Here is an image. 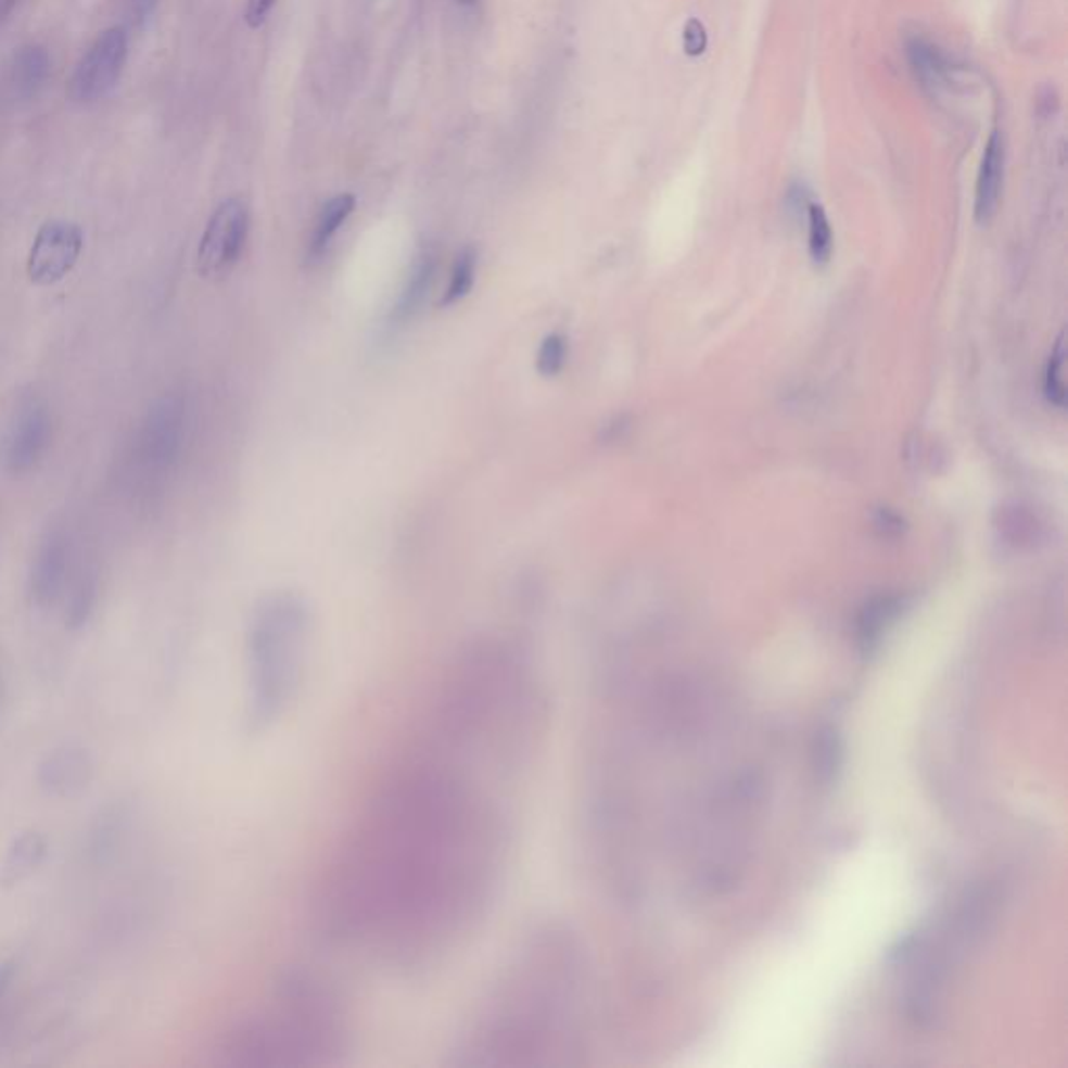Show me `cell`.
Instances as JSON below:
<instances>
[{"label":"cell","instance_id":"28","mask_svg":"<svg viewBox=\"0 0 1068 1068\" xmlns=\"http://www.w3.org/2000/svg\"><path fill=\"white\" fill-rule=\"evenodd\" d=\"M160 0H128V11L130 20L138 27H144L155 15Z\"/></svg>","mask_w":1068,"mask_h":1068},{"label":"cell","instance_id":"18","mask_svg":"<svg viewBox=\"0 0 1068 1068\" xmlns=\"http://www.w3.org/2000/svg\"><path fill=\"white\" fill-rule=\"evenodd\" d=\"M904 601L900 597H877L860 612L857 639L864 651L873 649L881 639L887 626L900 615Z\"/></svg>","mask_w":1068,"mask_h":1068},{"label":"cell","instance_id":"22","mask_svg":"<svg viewBox=\"0 0 1068 1068\" xmlns=\"http://www.w3.org/2000/svg\"><path fill=\"white\" fill-rule=\"evenodd\" d=\"M568 339L563 334H547L536 351V372L545 378L560 376L568 361Z\"/></svg>","mask_w":1068,"mask_h":1068},{"label":"cell","instance_id":"23","mask_svg":"<svg viewBox=\"0 0 1068 1068\" xmlns=\"http://www.w3.org/2000/svg\"><path fill=\"white\" fill-rule=\"evenodd\" d=\"M1065 359H1067V351H1065V343L1060 341L1058 347L1054 351V355L1050 357V364H1047V370H1045V380H1043L1045 397H1047L1050 403H1054L1058 407H1065L1067 405Z\"/></svg>","mask_w":1068,"mask_h":1068},{"label":"cell","instance_id":"8","mask_svg":"<svg viewBox=\"0 0 1068 1068\" xmlns=\"http://www.w3.org/2000/svg\"><path fill=\"white\" fill-rule=\"evenodd\" d=\"M187 430V407L185 400L176 395L157 400L138 434L136 454L147 470L161 472L169 468L182 449Z\"/></svg>","mask_w":1068,"mask_h":1068},{"label":"cell","instance_id":"16","mask_svg":"<svg viewBox=\"0 0 1068 1068\" xmlns=\"http://www.w3.org/2000/svg\"><path fill=\"white\" fill-rule=\"evenodd\" d=\"M88 773H90V764L86 755L80 751L67 749L49 758V762L42 766L40 780L49 791L67 796L74 789H81V785L88 780Z\"/></svg>","mask_w":1068,"mask_h":1068},{"label":"cell","instance_id":"14","mask_svg":"<svg viewBox=\"0 0 1068 1068\" xmlns=\"http://www.w3.org/2000/svg\"><path fill=\"white\" fill-rule=\"evenodd\" d=\"M434 267H436V257L428 249L416 257L391 314V323H395L393 328L405 326L420 312L434 280Z\"/></svg>","mask_w":1068,"mask_h":1068},{"label":"cell","instance_id":"30","mask_svg":"<svg viewBox=\"0 0 1068 1068\" xmlns=\"http://www.w3.org/2000/svg\"><path fill=\"white\" fill-rule=\"evenodd\" d=\"M11 972H13V970H11L9 966H2V968H0V997H2V993L7 991L9 981H11Z\"/></svg>","mask_w":1068,"mask_h":1068},{"label":"cell","instance_id":"1","mask_svg":"<svg viewBox=\"0 0 1068 1068\" xmlns=\"http://www.w3.org/2000/svg\"><path fill=\"white\" fill-rule=\"evenodd\" d=\"M518 783L422 730L326 860L314 893L321 935L391 970L449 958L504 887Z\"/></svg>","mask_w":1068,"mask_h":1068},{"label":"cell","instance_id":"6","mask_svg":"<svg viewBox=\"0 0 1068 1068\" xmlns=\"http://www.w3.org/2000/svg\"><path fill=\"white\" fill-rule=\"evenodd\" d=\"M128 59V34L122 26L105 29L84 53L69 80V97L76 103L105 99L117 86Z\"/></svg>","mask_w":1068,"mask_h":1068},{"label":"cell","instance_id":"21","mask_svg":"<svg viewBox=\"0 0 1068 1068\" xmlns=\"http://www.w3.org/2000/svg\"><path fill=\"white\" fill-rule=\"evenodd\" d=\"M832 230L828 224L827 214L823 205L810 203L808 205V246L814 264L825 266L832 255Z\"/></svg>","mask_w":1068,"mask_h":1068},{"label":"cell","instance_id":"15","mask_svg":"<svg viewBox=\"0 0 1068 1068\" xmlns=\"http://www.w3.org/2000/svg\"><path fill=\"white\" fill-rule=\"evenodd\" d=\"M906 56L914 78L927 90H941L952 80V63L945 53L927 38L914 36L906 42Z\"/></svg>","mask_w":1068,"mask_h":1068},{"label":"cell","instance_id":"4","mask_svg":"<svg viewBox=\"0 0 1068 1068\" xmlns=\"http://www.w3.org/2000/svg\"><path fill=\"white\" fill-rule=\"evenodd\" d=\"M351 1040V1016L336 988L316 972L294 970L242 1020L232 1054L244 1067H339Z\"/></svg>","mask_w":1068,"mask_h":1068},{"label":"cell","instance_id":"7","mask_svg":"<svg viewBox=\"0 0 1068 1068\" xmlns=\"http://www.w3.org/2000/svg\"><path fill=\"white\" fill-rule=\"evenodd\" d=\"M249 224V207L241 199H228L215 209L199 244L196 269L203 278H221L239 264Z\"/></svg>","mask_w":1068,"mask_h":1068},{"label":"cell","instance_id":"2","mask_svg":"<svg viewBox=\"0 0 1068 1068\" xmlns=\"http://www.w3.org/2000/svg\"><path fill=\"white\" fill-rule=\"evenodd\" d=\"M583 954L574 935L543 923L509 954L454 1047L470 1068H551L578 1047Z\"/></svg>","mask_w":1068,"mask_h":1068},{"label":"cell","instance_id":"9","mask_svg":"<svg viewBox=\"0 0 1068 1068\" xmlns=\"http://www.w3.org/2000/svg\"><path fill=\"white\" fill-rule=\"evenodd\" d=\"M84 234L80 226L65 219L47 221L31 244L27 274L31 282L49 287L63 280L80 259Z\"/></svg>","mask_w":1068,"mask_h":1068},{"label":"cell","instance_id":"24","mask_svg":"<svg viewBox=\"0 0 1068 1068\" xmlns=\"http://www.w3.org/2000/svg\"><path fill=\"white\" fill-rule=\"evenodd\" d=\"M816 760H818V771H821L823 778L830 780L841 764V746H839V737L832 728H828L821 735L818 749H816Z\"/></svg>","mask_w":1068,"mask_h":1068},{"label":"cell","instance_id":"10","mask_svg":"<svg viewBox=\"0 0 1068 1068\" xmlns=\"http://www.w3.org/2000/svg\"><path fill=\"white\" fill-rule=\"evenodd\" d=\"M51 416L49 407L36 397L24 400L15 414V420L7 436L4 459L11 472L31 470L49 447Z\"/></svg>","mask_w":1068,"mask_h":1068},{"label":"cell","instance_id":"25","mask_svg":"<svg viewBox=\"0 0 1068 1068\" xmlns=\"http://www.w3.org/2000/svg\"><path fill=\"white\" fill-rule=\"evenodd\" d=\"M683 42H685V49L687 53L691 56H697V54L703 53L705 47H708V34H705V27L701 26L697 20H691L687 27H685V36H683Z\"/></svg>","mask_w":1068,"mask_h":1068},{"label":"cell","instance_id":"17","mask_svg":"<svg viewBox=\"0 0 1068 1068\" xmlns=\"http://www.w3.org/2000/svg\"><path fill=\"white\" fill-rule=\"evenodd\" d=\"M353 212H355V196L348 192L332 196L321 207L318 219H316V226H314V232H312V239H309V257L318 259L328 251L330 242L334 241V237L347 224Z\"/></svg>","mask_w":1068,"mask_h":1068},{"label":"cell","instance_id":"20","mask_svg":"<svg viewBox=\"0 0 1068 1068\" xmlns=\"http://www.w3.org/2000/svg\"><path fill=\"white\" fill-rule=\"evenodd\" d=\"M476 269H479V253H476V249H472V246L461 249L457 253V257H455L447 289H445V293L441 296V305L443 307H452V305L463 301L470 294L472 287H474V280H476Z\"/></svg>","mask_w":1068,"mask_h":1068},{"label":"cell","instance_id":"26","mask_svg":"<svg viewBox=\"0 0 1068 1068\" xmlns=\"http://www.w3.org/2000/svg\"><path fill=\"white\" fill-rule=\"evenodd\" d=\"M92 599H94V593L90 587H81L76 597H74V603H72V610H69V622L72 626H80L86 622V618L90 614L92 610Z\"/></svg>","mask_w":1068,"mask_h":1068},{"label":"cell","instance_id":"31","mask_svg":"<svg viewBox=\"0 0 1068 1068\" xmlns=\"http://www.w3.org/2000/svg\"><path fill=\"white\" fill-rule=\"evenodd\" d=\"M455 2L461 4V7H474L479 0H455Z\"/></svg>","mask_w":1068,"mask_h":1068},{"label":"cell","instance_id":"12","mask_svg":"<svg viewBox=\"0 0 1068 1068\" xmlns=\"http://www.w3.org/2000/svg\"><path fill=\"white\" fill-rule=\"evenodd\" d=\"M1004 161H1006L1004 140L1000 132H991L981 157L977 192H975V217L979 224H988L997 212L1002 185H1004Z\"/></svg>","mask_w":1068,"mask_h":1068},{"label":"cell","instance_id":"5","mask_svg":"<svg viewBox=\"0 0 1068 1068\" xmlns=\"http://www.w3.org/2000/svg\"><path fill=\"white\" fill-rule=\"evenodd\" d=\"M312 645V614L294 593L266 597L246 639L249 719L257 728L280 721L303 689Z\"/></svg>","mask_w":1068,"mask_h":1068},{"label":"cell","instance_id":"19","mask_svg":"<svg viewBox=\"0 0 1068 1068\" xmlns=\"http://www.w3.org/2000/svg\"><path fill=\"white\" fill-rule=\"evenodd\" d=\"M44 852H47V841H44L42 835H38V832H27V835H24L13 846V850L9 852L7 864H4V873H2V881L9 882V885L11 882L22 881L29 873L36 870V866L44 857Z\"/></svg>","mask_w":1068,"mask_h":1068},{"label":"cell","instance_id":"11","mask_svg":"<svg viewBox=\"0 0 1068 1068\" xmlns=\"http://www.w3.org/2000/svg\"><path fill=\"white\" fill-rule=\"evenodd\" d=\"M51 56L40 44H26L11 54L7 63L4 84L13 99L26 101L38 94V90L49 80Z\"/></svg>","mask_w":1068,"mask_h":1068},{"label":"cell","instance_id":"27","mask_svg":"<svg viewBox=\"0 0 1068 1068\" xmlns=\"http://www.w3.org/2000/svg\"><path fill=\"white\" fill-rule=\"evenodd\" d=\"M276 2L278 0H249L246 2V13H244L246 26L253 27V29L264 26L267 15H269V11L274 9Z\"/></svg>","mask_w":1068,"mask_h":1068},{"label":"cell","instance_id":"29","mask_svg":"<svg viewBox=\"0 0 1068 1068\" xmlns=\"http://www.w3.org/2000/svg\"><path fill=\"white\" fill-rule=\"evenodd\" d=\"M17 0H0V24L7 22V17L13 13Z\"/></svg>","mask_w":1068,"mask_h":1068},{"label":"cell","instance_id":"3","mask_svg":"<svg viewBox=\"0 0 1068 1068\" xmlns=\"http://www.w3.org/2000/svg\"><path fill=\"white\" fill-rule=\"evenodd\" d=\"M547 691L524 649L481 643L441 678L424 728L520 778L529 773L547 728Z\"/></svg>","mask_w":1068,"mask_h":1068},{"label":"cell","instance_id":"13","mask_svg":"<svg viewBox=\"0 0 1068 1068\" xmlns=\"http://www.w3.org/2000/svg\"><path fill=\"white\" fill-rule=\"evenodd\" d=\"M67 570V545L61 536H51L31 570V595L38 603H51L65 581Z\"/></svg>","mask_w":1068,"mask_h":1068}]
</instances>
